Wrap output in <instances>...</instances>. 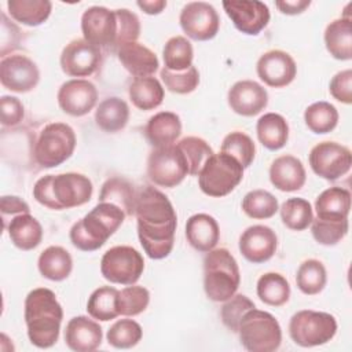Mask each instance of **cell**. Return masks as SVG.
<instances>
[{"label":"cell","mask_w":352,"mask_h":352,"mask_svg":"<svg viewBox=\"0 0 352 352\" xmlns=\"http://www.w3.org/2000/svg\"><path fill=\"white\" fill-rule=\"evenodd\" d=\"M37 267L40 274L54 282L66 279L73 270L70 253L62 246H48L38 256Z\"/></svg>","instance_id":"31"},{"label":"cell","mask_w":352,"mask_h":352,"mask_svg":"<svg viewBox=\"0 0 352 352\" xmlns=\"http://www.w3.org/2000/svg\"><path fill=\"white\" fill-rule=\"evenodd\" d=\"M102 327L88 316L80 315L72 318L65 329V342L76 352H91L102 344Z\"/></svg>","instance_id":"22"},{"label":"cell","mask_w":352,"mask_h":352,"mask_svg":"<svg viewBox=\"0 0 352 352\" xmlns=\"http://www.w3.org/2000/svg\"><path fill=\"white\" fill-rule=\"evenodd\" d=\"M92 183L81 173L45 175L33 187V198L52 210L70 209L87 204L92 197Z\"/></svg>","instance_id":"3"},{"label":"cell","mask_w":352,"mask_h":352,"mask_svg":"<svg viewBox=\"0 0 352 352\" xmlns=\"http://www.w3.org/2000/svg\"><path fill=\"white\" fill-rule=\"evenodd\" d=\"M257 76L268 87L282 88L289 85L296 74L297 66L290 54L282 50H271L264 52L257 60Z\"/></svg>","instance_id":"19"},{"label":"cell","mask_w":352,"mask_h":352,"mask_svg":"<svg viewBox=\"0 0 352 352\" xmlns=\"http://www.w3.org/2000/svg\"><path fill=\"white\" fill-rule=\"evenodd\" d=\"M135 216L144 253L154 260L169 256L177 226V216L169 198L155 187L144 186L136 195Z\"/></svg>","instance_id":"1"},{"label":"cell","mask_w":352,"mask_h":352,"mask_svg":"<svg viewBox=\"0 0 352 352\" xmlns=\"http://www.w3.org/2000/svg\"><path fill=\"white\" fill-rule=\"evenodd\" d=\"M177 147L183 151L187 162H188V175L197 176L204 166L205 161L213 154L212 147L206 143V140L197 136L183 138L176 143Z\"/></svg>","instance_id":"45"},{"label":"cell","mask_w":352,"mask_h":352,"mask_svg":"<svg viewBox=\"0 0 352 352\" xmlns=\"http://www.w3.org/2000/svg\"><path fill=\"white\" fill-rule=\"evenodd\" d=\"M161 80L170 92L186 95L195 91L198 87L199 73L195 66H190L183 72H172L164 67L161 70Z\"/></svg>","instance_id":"48"},{"label":"cell","mask_w":352,"mask_h":352,"mask_svg":"<svg viewBox=\"0 0 352 352\" xmlns=\"http://www.w3.org/2000/svg\"><path fill=\"white\" fill-rule=\"evenodd\" d=\"M117 55L121 65L135 76V78L153 76L160 66L157 55L138 41L120 47L117 50Z\"/></svg>","instance_id":"24"},{"label":"cell","mask_w":352,"mask_h":352,"mask_svg":"<svg viewBox=\"0 0 352 352\" xmlns=\"http://www.w3.org/2000/svg\"><path fill=\"white\" fill-rule=\"evenodd\" d=\"M311 232L315 241L324 246L337 245L346 234L349 228L348 219L341 221L323 220V219H312L311 221Z\"/></svg>","instance_id":"47"},{"label":"cell","mask_w":352,"mask_h":352,"mask_svg":"<svg viewBox=\"0 0 352 352\" xmlns=\"http://www.w3.org/2000/svg\"><path fill=\"white\" fill-rule=\"evenodd\" d=\"M98 102L96 87L84 78L63 82L58 91V104L63 113L73 117L88 114Z\"/></svg>","instance_id":"17"},{"label":"cell","mask_w":352,"mask_h":352,"mask_svg":"<svg viewBox=\"0 0 352 352\" xmlns=\"http://www.w3.org/2000/svg\"><path fill=\"white\" fill-rule=\"evenodd\" d=\"M305 168L294 155H280L275 158L270 166V180L272 186L280 191H297L305 184Z\"/></svg>","instance_id":"23"},{"label":"cell","mask_w":352,"mask_h":352,"mask_svg":"<svg viewBox=\"0 0 352 352\" xmlns=\"http://www.w3.org/2000/svg\"><path fill=\"white\" fill-rule=\"evenodd\" d=\"M150 302V293L143 286L129 285L118 292L117 309L120 315L136 316L142 314Z\"/></svg>","instance_id":"46"},{"label":"cell","mask_w":352,"mask_h":352,"mask_svg":"<svg viewBox=\"0 0 352 352\" xmlns=\"http://www.w3.org/2000/svg\"><path fill=\"white\" fill-rule=\"evenodd\" d=\"M329 91L336 100L349 104L352 102V70L346 69L338 72L331 78Z\"/></svg>","instance_id":"51"},{"label":"cell","mask_w":352,"mask_h":352,"mask_svg":"<svg viewBox=\"0 0 352 352\" xmlns=\"http://www.w3.org/2000/svg\"><path fill=\"white\" fill-rule=\"evenodd\" d=\"M136 195L133 186L124 177H110L107 179L100 190L99 202H110L117 205L124 210L126 216L135 214Z\"/></svg>","instance_id":"33"},{"label":"cell","mask_w":352,"mask_h":352,"mask_svg":"<svg viewBox=\"0 0 352 352\" xmlns=\"http://www.w3.org/2000/svg\"><path fill=\"white\" fill-rule=\"evenodd\" d=\"M0 210L3 216V221L7 219V216L21 214V213H29V205L16 195H3L0 199Z\"/></svg>","instance_id":"53"},{"label":"cell","mask_w":352,"mask_h":352,"mask_svg":"<svg viewBox=\"0 0 352 352\" xmlns=\"http://www.w3.org/2000/svg\"><path fill=\"white\" fill-rule=\"evenodd\" d=\"M81 30L88 43L114 50L118 30L116 11L100 6L87 8L81 16Z\"/></svg>","instance_id":"14"},{"label":"cell","mask_w":352,"mask_h":352,"mask_svg":"<svg viewBox=\"0 0 352 352\" xmlns=\"http://www.w3.org/2000/svg\"><path fill=\"white\" fill-rule=\"evenodd\" d=\"M186 238L198 252L214 249L220 239V228L214 217L206 213H197L186 223Z\"/></svg>","instance_id":"25"},{"label":"cell","mask_w":352,"mask_h":352,"mask_svg":"<svg viewBox=\"0 0 352 352\" xmlns=\"http://www.w3.org/2000/svg\"><path fill=\"white\" fill-rule=\"evenodd\" d=\"M231 110L243 117H253L261 113L268 104L267 89L253 80L236 81L227 95Z\"/></svg>","instance_id":"21"},{"label":"cell","mask_w":352,"mask_h":352,"mask_svg":"<svg viewBox=\"0 0 352 352\" xmlns=\"http://www.w3.org/2000/svg\"><path fill=\"white\" fill-rule=\"evenodd\" d=\"M243 166L230 154L223 151L212 154L198 173V184L209 197H224L230 194L242 180Z\"/></svg>","instance_id":"7"},{"label":"cell","mask_w":352,"mask_h":352,"mask_svg":"<svg viewBox=\"0 0 352 352\" xmlns=\"http://www.w3.org/2000/svg\"><path fill=\"white\" fill-rule=\"evenodd\" d=\"M252 308H254V304L249 297H246L245 294H234L232 297L226 300L221 307L220 316L223 324L232 333H236L242 316L246 311Z\"/></svg>","instance_id":"49"},{"label":"cell","mask_w":352,"mask_h":352,"mask_svg":"<svg viewBox=\"0 0 352 352\" xmlns=\"http://www.w3.org/2000/svg\"><path fill=\"white\" fill-rule=\"evenodd\" d=\"M241 283L239 267L226 248L212 249L204 260V289L206 297L220 302L232 297Z\"/></svg>","instance_id":"5"},{"label":"cell","mask_w":352,"mask_h":352,"mask_svg":"<svg viewBox=\"0 0 352 352\" xmlns=\"http://www.w3.org/2000/svg\"><path fill=\"white\" fill-rule=\"evenodd\" d=\"M63 309L52 290L37 287L25 298V323L30 342L37 348H51L59 337Z\"/></svg>","instance_id":"2"},{"label":"cell","mask_w":352,"mask_h":352,"mask_svg":"<svg viewBox=\"0 0 352 352\" xmlns=\"http://www.w3.org/2000/svg\"><path fill=\"white\" fill-rule=\"evenodd\" d=\"M128 94L133 106L144 111L157 109L162 103L165 95L160 80L153 76L135 78L129 85Z\"/></svg>","instance_id":"34"},{"label":"cell","mask_w":352,"mask_h":352,"mask_svg":"<svg viewBox=\"0 0 352 352\" xmlns=\"http://www.w3.org/2000/svg\"><path fill=\"white\" fill-rule=\"evenodd\" d=\"M324 45L329 54L338 60H349L352 58L351 16H341L326 26Z\"/></svg>","instance_id":"29"},{"label":"cell","mask_w":352,"mask_h":352,"mask_svg":"<svg viewBox=\"0 0 352 352\" xmlns=\"http://www.w3.org/2000/svg\"><path fill=\"white\" fill-rule=\"evenodd\" d=\"M241 344L249 352H272L280 346L282 329L274 315L252 308L245 312L238 331Z\"/></svg>","instance_id":"6"},{"label":"cell","mask_w":352,"mask_h":352,"mask_svg":"<svg viewBox=\"0 0 352 352\" xmlns=\"http://www.w3.org/2000/svg\"><path fill=\"white\" fill-rule=\"evenodd\" d=\"M221 151L234 157L245 169L250 166L254 160L256 146L249 135L241 131H234L223 139Z\"/></svg>","instance_id":"43"},{"label":"cell","mask_w":352,"mask_h":352,"mask_svg":"<svg viewBox=\"0 0 352 352\" xmlns=\"http://www.w3.org/2000/svg\"><path fill=\"white\" fill-rule=\"evenodd\" d=\"M38 80V67L26 55H8L1 59L0 81L6 89L25 94L36 88Z\"/></svg>","instance_id":"15"},{"label":"cell","mask_w":352,"mask_h":352,"mask_svg":"<svg viewBox=\"0 0 352 352\" xmlns=\"http://www.w3.org/2000/svg\"><path fill=\"white\" fill-rule=\"evenodd\" d=\"M0 111H1V124L4 126H14L19 124L23 118V104L15 96H1L0 99Z\"/></svg>","instance_id":"52"},{"label":"cell","mask_w":352,"mask_h":352,"mask_svg":"<svg viewBox=\"0 0 352 352\" xmlns=\"http://www.w3.org/2000/svg\"><path fill=\"white\" fill-rule=\"evenodd\" d=\"M100 62V48L84 38L72 40L60 54V67L70 77L91 76L98 70Z\"/></svg>","instance_id":"16"},{"label":"cell","mask_w":352,"mask_h":352,"mask_svg":"<svg viewBox=\"0 0 352 352\" xmlns=\"http://www.w3.org/2000/svg\"><path fill=\"white\" fill-rule=\"evenodd\" d=\"M121 208L110 202H99L91 212L70 228L72 243L82 252H94L118 230L125 219Z\"/></svg>","instance_id":"4"},{"label":"cell","mask_w":352,"mask_h":352,"mask_svg":"<svg viewBox=\"0 0 352 352\" xmlns=\"http://www.w3.org/2000/svg\"><path fill=\"white\" fill-rule=\"evenodd\" d=\"M223 7L235 28L249 36H257L270 22V10L261 1H223Z\"/></svg>","instance_id":"18"},{"label":"cell","mask_w":352,"mask_h":352,"mask_svg":"<svg viewBox=\"0 0 352 352\" xmlns=\"http://www.w3.org/2000/svg\"><path fill=\"white\" fill-rule=\"evenodd\" d=\"M136 4L139 8H142L148 15L161 14L164 11V8L166 7L165 0H143V1H138Z\"/></svg>","instance_id":"55"},{"label":"cell","mask_w":352,"mask_h":352,"mask_svg":"<svg viewBox=\"0 0 352 352\" xmlns=\"http://www.w3.org/2000/svg\"><path fill=\"white\" fill-rule=\"evenodd\" d=\"M304 121L311 132L318 135L329 133L338 124V111L329 102H315L305 109Z\"/></svg>","instance_id":"40"},{"label":"cell","mask_w":352,"mask_h":352,"mask_svg":"<svg viewBox=\"0 0 352 352\" xmlns=\"http://www.w3.org/2000/svg\"><path fill=\"white\" fill-rule=\"evenodd\" d=\"M144 133L154 148L170 146L182 133V121L176 113L160 111L148 120Z\"/></svg>","instance_id":"26"},{"label":"cell","mask_w":352,"mask_h":352,"mask_svg":"<svg viewBox=\"0 0 352 352\" xmlns=\"http://www.w3.org/2000/svg\"><path fill=\"white\" fill-rule=\"evenodd\" d=\"M278 199L267 190L249 191L242 199V210L256 220H265L278 212Z\"/></svg>","instance_id":"42"},{"label":"cell","mask_w":352,"mask_h":352,"mask_svg":"<svg viewBox=\"0 0 352 352\" xmlns=\"http://www.w3.org/2000/svg\"><path fill=\"white\" fill-rule=\"evenodd\" d=\"M114 11H116L117 23H118L116 47H114V50L117 51L120 47L138 40L140 34V22L138 15L126 8H118Z\"/></svg>","instance_id":"50"},{"label":"cell","mask_w":352,"mask_h":352,"mask_svg":"<svg viewBox=\"0 0 352 352\" xmlns=\"http://www.w3.org/2000/svg\"><path fill=\"white\" fill-rule=\"evenodd\" d=\"M143 336L140 324L133 319H120L107 330V342L117 349L135 346Z\"/></svg>","instance_id":"44"},{"label":"cell","mask_w":352,"mask_h":352,"mask_svg":"<svg viewBox=\"0 0 352 352\" xmlns=\"http://www.w3.org/2000/svg\"><path fill=\"white\" fill-rule=\"evenodd\" d=\"M162 56L165 69L172 72H183L192 66L194 50L186 37L173 36L165 43Z\"/></svg>","instance_id":"39"},{"label":"cell","mask_w":352,"mask_h":352,"mask_svg":"<svg viewBox=\"0 0 352 352\" xmlns=\"http://www.w3.org/2000/svg\"><path fill=\"white\" fill-rule=\"evenodd\" d=\"M7 8L16 22L26 26H38L48 19L52 3L48 0H8Z\"/></svg>","instance_id":"35"},{"label":"cell","mask_w":352,"mask_h":352,"mask_svg":"<svg viewBox=\"0 0 352 352\" xmlns=\"http://www.w3.org/2000/svg\"><path fill=\"white\" fill-rule=\"evenodd\" d=\"M144 270L143 256L132 246L110 248L100 260V272L111 283L135 285Z\"/></svg>","instance_id":"11"},{"label":"cell","mask_w":352,"mask_h":352,"mask_svg":"<svg viewBox=\"0 0 352 352\" xmlns=\"http://www.w3.org/2000/svg\"><path fill=\"white\" fill-rule=\"evenodd\" d=\"M118 290L111 286H102L92 292L87 302V311L91 318L102 322L111 320L120 315L117 309Z\"/></svg>","instance_id":"37"},{"label":"cell","mask_w":352,"mask_h":352,"mask_svg":"<svg viewBox=\"0 0 352 352\" xmlns=\"http://www.w3.org/2000/svg\"><path fill=\"white\" fill-rule=\"evenodd\" d=\"M337 333L333 315L320 311L302 309L296 312L289 323V334L294 344L311 348L329 342Z\"/></svg>","instance_id":"9"},{"label":"cell","mask_w":352,"mask_h":352,"mask_svg":"<svg viewBox=\"0 0 352 352\" xmlns=\"http://www.w3.org/2000/svg\"><path fill=\"white\" fill-rule=\"evenodd\" d=\"M278 236L275 231L263 224L248 227L239 236V252L253 264L268 261L275 254Z\"/></svg>","instance_id":"20"},{"label":"cell","mask_w":352,"mask_h":352,"mask_svg":"<svg viewBox=\"0 0 352 352\" xmlns=\"http://www.w3.org/2000/svg\"><path fill=\"white\" fill-rule=\"evenodd\" d=\"M309 165L319 177L337 180L349 172L352 154L348 147L337 142H320L309 153Z\"/></svg>","instance_id":"12"},{"label":"cell","mask_w":352,"mask_h":352,"mask_svg":"<svg viewBox=\"0 0 352 352\" xmlns=\"http://www.w3.org/2000/svg\"><path fill=\"white\" fill-rule=\"evenodd\" d=\"M257 296L267 305L280 307L289 301L290 285L283 275L267 272L257 280Z\"/></svg>","instance_id":"36"},{"label":"cell","mask_w":352,"mask_h":352,"mask_svg":"<svg viewBox=\"0 0 352 352\" xmlns=\"http://www.w3.org/2000/svg\"><path fill=\"white\" fill-rule=\"evenodd\" d=\"M327 282V272L322 261L316 258H308L302 261L297 270L296 283L300 292L307 296L320 293Z\"/></svg>","instance_id":"38"},{"label":"cell","mask_w":352,"mask_h":352,"mask_svg":"<svg viewBox=\"0 0 352 352\" xmlns=\"http://www.w3.org/2000/svg\"><path fill=\"white\" fill-rule=\"evenodd\" d=\"M280 219L289 230L302 231L314 219L312 206L304 198H289L280 206Z\"/></svg>","instance_id":"41"},{"label":"cell","mask_w":352,"mask_h":352,"mask_svg":"<svg viewBox=\"0 0 352 352\" xmlns=\"http://www.w3.org/2000/svg\"><path fill=\"white\" fill-rule=\"evenodd\" d=\"M276 8L286 15H297L305 11L309 6V0H279L275 3Z\"/></svg>","instance_id":"54"},{"label":"cell","mask_w":352,"mask_h":352,"mask_svg":"<svg viewBox=\"0 0 352 352\" xmlns=\"http://www.w3.org/2000/svg\"><path fill=\"white\" fill-rule=\"evenodd\" d=\"M188 175V162L177 144L154 148L147 160L148 179L165 188L179 186Z\"/></svg>","instance_id":"10"},{"label":"cell","mask_w":352,"mask_h":352,"mask_svg":"<svg viewBox=\"0 0 352 352\" xmlns=\"http://www.w3.org/2000/svg\"><path fill=\"white\" fill-rule=\"evenodd\" d=\"M183 32L192 40H212L220 28V18L216 8L205 1L187 3L179 16Z\"/></svg>","instance_id":"13"},{"label":"cell","mask_w":352,"mask_h":352,"mask_svg":"<svg viewBox=\"0 0 352 352\" xmlns=\"http://www.w3.org/2000/svg\"><path fill=\"white\" fill-rule=\"evenodd\" d=\"M318 219L341 221L346 220L351 210V192L342 187H330L319 194L315 201Z\"/></svg>","instance_id":"27"},{"label":"cell","mask_w":352,"mask_h":352,"mask_svg":"<svg viewBox=\"0 0 352 352\" xmlns=\"http://www.w3.org/2000/svg\"><path fill=\"white\" fill-rule=\"evenodd\" d=\"M256 132L258 142L271 151L282 148L289 139L287 121L278 113H267L261 116L257 121Z\"/></svg>","instance_id":"32"},{"label":"cell","mask_w":352,"mask_h":352,"mask_svg":"<svg viewBox=\"0 0 352 352\" xmlns=\"http://www.w3.org/2000/svg\"><path fill=\"white\" fill-rule=\"evenodd\" d=\"M76 148V133L63 122H51L40 132L34 144V160L43 168H54L69 160Z\"/></svg>","instance_id":"8"},{"label":"cell","mask_w":352,"mask_h":352,"mask_svg":"<svg viewBox=\"0 0 352 352\" xmlns=\"http://www.w3.org/2000/svg\"><path fill=\"white\" fill-rule=\"evenodd\" d=\"M129 120V107L121 98L111 96L102 100L95 111L96 125L107 133H114L125 128Z\"/></svg>","instance_id":"30"},{"label":"cell","mask_w":352,"mask_h":352,"mask_svg":"<svg viewBox=\"0 0 352 352\" xmlns=\"http://www.w3.org/2000/svg\"><path fill=\"white\" fill-rule=\"evenodd\" d=\"M11 242L21 250L37 248L43 239V227L30 213L15 214L7 224Z\"/></svg>","instance_id":"28"}]
</instances>
